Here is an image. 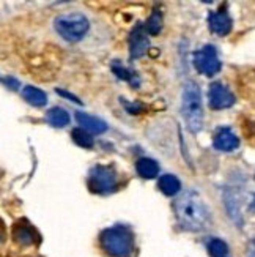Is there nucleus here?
I'll return each instance as SVG.
<instances>
[{
    "label": "nucleus",
    "mask_w": 255,
    "mask_h": 257,
    "mask_svg": "<svg viewBox=\"0 0 255 257\" xmlns=\"http://www.w3.org/2000/svg\"><path fill=\"white\" fill-rule=\"evenodd\" d=\"M22 96H24V99L35 107H43L48 104V96L46 93H44L43 90H40V88L33 87V85H27L24 87V90H22Z\"/></svg>",
    "instance_id": "12"
},
{
    "label": "nucleus",
    "mask_w": 255,
    "mask_h": 257,
    "mask_svg": "<svg viewBox=\"0 0 255 257\" xmlns=\"http://www.w3.org/2000/svg\"><path fill=\"white\" fill-rule=\"evenodd\" d=\"M15 238L21 244H32L37 238V232L33 230L32 226L26 224V222H21L15 227Z\"/></svg>",
    "instance_id": "16"
},
{
    "label": "nucleus",
    "mask_w": 255,
    "mask_h": 257,
    "mask_svg": "<svg viewBox=\"0 0 255 257\" xmlns=\"http://www.w3.org/2000/svg\"><path fill=\"white\" fill-rule=\"evenodd\" d=\"M76 120L79 121V125L82 130H85L90 134H103L104 131H107V123L103 121L101 118L88 115L85 112H76Z\"/></svg>",
    "instance_id": "11"
},
{
    "label": "nucleus",
    "mask_w": 255,
    "mask_h": 257,
    "mask_svg": "<svg viewBox=\"0 0 255 257\" xmlns=\"http://www.w3.org/2000/svg\"><path fill=\"white\" fill-rule=\"evenodd\" d=\"M181 114L184 117L186 126L191 133L197 134L203 126V107L200 88L192 81H189L183 88Z\"/></svg>",
    "instance_id": "2"
},
{
    "label": "nucleus",
    "mask_w": 255,
    "mask_h": 257,
    "mask_svg": "<svg viewBox=\"0 0 255 257\" xmlns=\"http://www.w3.org/2000/svg\"><path fill=\"white\" fill-rule=\"evenodd\" d=\"M235 104V96L222 82H214L209 87V106L214 110L227 109Z\"/></svg>",
    "instance_id": "8"
},
{
    "label": "nucleus",
    "mask_w": 255,
    "mask_h": 257,
    "mask_svg": "<svg viewBox=\"0 0 255 257\" xmlns=\"http://www.w3.org/2000/svg\"><path fill=\"white\" fill-rule=\"evenodd\" d=\"M208 24L213 33L225 37L230 33L233 22H231V18L228 16L225 10H219V11H211V13L208 15Z\"/></svg>",
    "instance_id": "9"
},
{
    "label": "nucleus",
    "mask_w": 255,
    "mask_h": 257,
    "mask_svg": "<svg viewBox=\"0 0 255 257\" xmlns=\"http://www.w3.org/2000/svg\"><path fill=\"white\" fill-rule=\"evenodd\" d=\"M101 244L112 257H129L134 249V238L128 227L114 226L103 232Z\"/></svg>",
    "instance_id": "3"
},
{
    "label": "nucleus",
    "mask_w": 255,
    "mask_h": 257,
    "mask_svg": "<svg viewBox=\"0 0 255 257\" xmlns=\"http://www.w3.org/2000/svg\"><path fill=\"white\" fill-rule=\"evenodd\" d=\"M88 188L95 194H109L117 188V172L110 166L98 164L88 174Z\"/></svg>",
    "instance_id": "5"
},
{
    "label": "nucleus",
    "mask_w": 255,
    "mask_h": 257,
    "mask_svg": "<svg viewBox=\"0 0 255 257\" xmlns=\"http://www.w3.org/2000/svg\"><path fill=\"white\" fill-rule=\"evenodd\" d=\"M137 174L142 178H147V180H151V178L158 177L159 174V164L151 160V158H140L136 164Z\"/></svg>",
    "instance_id": "13"
},
{
    "label": "nucleus",
    "mask_w": 255,
    "mask_h": 257,
    "mask_svg": "<svg viewBox=\"0 0 255 257\" xmlns=\"http://www.w3.org/2000/svg\"><path fill=\"white\" fill-rule=\"evenodd\" d=\"M112 71H114V74H115L117 77H120V79L131 82L132 87H139V82H140L139 76H137L134 71L126 70L123 65H120V63L114 62V63H112Z\"/></svg>",
    "instance_id": "17"
},
{
    "label": "nucleus",
    "mask_w": 255,
    "mask_h": 257,
    "mask_svg": "<svg viewBox=\"0 0 255 257\" xmlns=\"http://www.w3.org/2000/svg\"><path fill=\"white\" fill-rule=\"evenodd\" d=\"M123 104H125V109L129 114H140L145 110V106L140 104V103H129V101H125L123 99Z\"/></svg>",
    "instance_id": "21"
},
{
    "label": "nucleus",
    "mask_w": 255,
    "mask_h": 257,
    "mask_svg": "<svg viewBox=\"0 0 255 257\" xmlns=\"http://www.w3.org/2000/svg\"><path fill=\"white\" fill-rule=\"evenodd\" d=\"M147 30L151 35H159L162 30V15L159 10H154L147 21Z\"/></svg>",
    "instance_id": "19"
},
{
    "label": "nucleus",
    "mask_w": 255,
    "mask_h": 257,
    "mask_svg": "<svg viewBox=\"0 0 255 257\" xmlns=\"http://www.w3.org/2000/svg\"><path fill=\"white\" fill-rule=\"evenodd\" d=\"M128 43H129V57L132 60H137V59L143 57L150 48V41L147 38L145 27L142 24H137L131 30Z\"/></svg>",
    "instance_id": "7"
},
{
    "label": "nucleus",
    "mask_w": 255,
    "mask_h": 257,
    "mask_svg": "<svg viewBox=\"0 0 255 257\" xmlns=\"http://www.w3.org/2000/svg\"><path fill=\"white\" fill-rule=\"evenodd\" d=\"M194 65H195L197 71H200L203 76H208V77L216 76L220 71V68H222V63H220V60L217 57V52L211 44H206L203 49L195 52Z\"/></svg>",
    "instance_id": "6"
},
{
    "label": "nucleus",
    "mask_w": 255,
    "mask_h": 257,
    "mask_svg": "<svg viewBox=\"0 0 255 257\" xmlns=\"http://www.w3.org/2000/svg\"><path fill=\"white\" fill-rule=\"evenodd\" d=\"M208 251L213 257H225L228 249H227V244L222 240H213L211 243L208 244Z\"/></svg>",
    "instance_id": "20"
},
{
    "label": "nucleus",
    "mask_w": 255,
    "mask_h": 257,
    "mask_svg": "<svg viewBox=\"0 0 255 257\" xmlns=\"http://www.w3.org/2000/svg\"><path fill=\"white\" fill-rule=\"evenodd\" d=\"M71 138H73V141L79 145V147H82V149H92L93 147V144H95V141H93V136L90 133H87L85 130H82V128H74L73 130V134H71Z\"/></svg>",
    "instance_id": "18"
},
{
    "label": "nucleus",
    "mask_w": 255,
    "mask_h": 257,
    "mask_svg": "<svg viewBox=\"0 0 255 257\" xmlns=\"http://www.w3.org/2000/svg\"><path fill=\"white\" fill-rule=\"evenodd\" d=\"M55 92H57L59 95H63L66 99H71V101H74V103H79L81 104V101H79V99H77L74 95H71V93H68V92H65V90H62V88H57V90H55Z\"/></svg>",
    "instance_id": "22"
},
{
    "label": "nucleus",
    "mask_w": 255,
    "mask_h": 257,
    "mask_svg": "<svg viewBox=\"0 0 255 257\" xmlns=\"http://www.w3.org/2000/svg\"><path fill=\"white\" fill-rule=\"evenodd\" d=\"M5 82H7V85H8V87L13 88V90H16V88L19 87V82H18L16 79H13V77H7Z\"/></svg>",
    "instance_id": "23"
},
{
    "label": "nucleus",
    "mask_w": 255,
    "mask_h": 257,
    "mask_svg": "<svg viewBox=\"0 0 255 257\" xmlns=\"http://www.w3.org/2000/svg\"><path fill=\"white\" fill-rule=\"evenodd\" d=\"M213 145L219 152H233L239 147V139L230 128H220L216 133Z\"/></svg>",
    "instance_id": "10"
},
{
    "label": "nucleus",
    "mask_w": 255,
    "mask_h": 257,
    "mask_svg": "<svg viewBox=\"0 0 255 257\" xmlns=\"http://www.w3.org/2000/svg\"><path fill=\"white\" fill-rule=\"evenodd\" d=\"M54 27L65 41L76 43L85 37V33L90 29V22L81 13H70L55 18Z\"/></svg>",
    "instance_id": "4"
},
{
    "label": "nucleus",
    "mask_w": 255,
    "mask_h": 257,
    "mask_svg": "<svg viewBox=\"0 0 255 257\" xmlns=\"http://www.w3.org/2000/svg\"><path fill=\"white\" fill-rule=\"evenodd\" d=\"M48 121L54 128H65L70 123V114L63 107H52L48 110Z\"/></svg>",
    "instance_id": "15"
},
{
    "label": "nucleus",
    "mask_w": 255,
    "mask_h": 257,
    "mask_svg": "<svg viewBox=\"0 0 255 257\" xmlns=\"http://www.w3.org/2000/svg\"><path fill=\"white\" fill-rule=\"evenodd\" d=\"M175 215L186 230H202L209 224V210L194 191H187L175 200Z\"/></svg>",
    "instance_id": "1"
},
{
    "label": "nucleus",
    "mask_w": 255,
    "mask_h": 257,
    "mask_svg": "<svg viewBox=\"0 0 255 257\" xmlns=\"http://www.w3.org/2000/svg\"><path fill=\"white\" fill-rule=\"evenodd\" d=\"M159 189L165 194V196H175V194H178V191L181 189V183L180 180L176 178L175 175H162L159 178Z\"/></svg>",
    "instance_id": "14"
}]
</instances>
